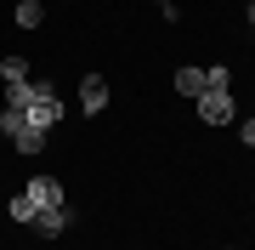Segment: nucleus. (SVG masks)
I'll return each instance as SVG.
<instances>
[{"mask_svg":"<svg viewBox=\"0 0 255 250\" xmlns=\"http://www.w3.org/2000/svg\"><path fill=\"white\" fill-rule=\"evenodd\" d=\"M6 216H11V222H28V228H34V205H28V194L6 199Z\"/></svg>","mask_w":255,"mask_h":250,"instance_id":"9d476101","label":"nucleus"},{"mask_svg":"<svg viewBox=\"0 0 255 250\" xmlns=\"http://www.w3.org/2000/svg\"><path fill=\"white\" fill-rule=\"evenodd\" d=\"M153 6H159V11H164V17H170V23L182 17V11H176V0H153Z\"/></svg>","mask_w":255,"mask_h":250,"instance_id":"2eb2a0df","label":"nucleus"},{"mask_svg":"<svg viewBox=\"0 0 255 250\" xmlns=\"http://www.w3.org/2000/svg\"><path fill=\"white\" fill-rule=\"evenodd\" d=\"M0 74H6V85H11V80H28V63H23V57H6Z\"/></svg>","mask_w":255,"mask_h":250,"instance_id":"f8f14e48","label":"nucleus"},{"mask_svg":"<svg viewBox=\"0 0 255 250\" xmlns=\"http://www.w3.org/2000/svg\"><path fill=\"white\" fill-rule=\"evenodd\" d=\"M68 216H74L68 205H63V211H40V216H34V233H40V239H57V233L68 228Z\"/></svg>","mask_w":255,"mask_h":250,"instance_id":"39448f33","label":"nucleus"},{"mask_svg":"<svg viewBox=\"0 0 255 250\" xmlns=\"http://www.w3.org/2000/svg\"><path fill=\"white\" fill-rule=\"evenodd\" d=\"M176 91H182V97L210 91V85H204V68H176Z\"/></svg>","mask_w":255,"mask_h":250,"instance_id":"0eeeda50","label":"nucleus"},{"mask_svg":"<svg viewBox=\"0 0 255 250\" xmlns=\"http://www.w3.org/2000/svg\"><path fill=\"white\" fill-rule=\"evenodd\" d=\"M244 11H250V28H255V0H250V6H244Z\"/></svg>","mask_w":255,"mask_h":250,"instance_id":"dca6fc26","label":"nucleus"},{"mask_svg":"<svg viewBox=\"0 0 255 250\" xmlns=\"http://www.w3.org/2000/svg\"><path fill=\"white\" fill-rule=\"evenodd\" d=\"M11 148H17L23 159H34L40 148H46V131H34V125H23V131H17V137H11Z\"/></svg>","mask_w":255,"mask_h":250,"instance_id":"423d86ee","label":"nucleus"},{"mask_svg":"<svg viewBox=\"0 0 255 250\" xmlns=\"http://www.w3.org/2000/svg\"><path fill=\"white\" fill-rule=\"evenodd\" d=\"M193 108H199V120L221 125V120H233V91H221V85H210V91H199V97H193Z\"/></svg>","mask_w":255,"mask_h":250,"instance_id":"7ed1b4c3","label":"nucleus"},{"mask_svg":"<svg viewBox=\"0 0 255 250\" xmlns=\"http://www.w3.org/2000/svg\"><path fill=\"white\" fill-rule=\"evenodd\" d=\"M28 120H23V108H0V131H6V137H17Z\"/></svg>","mask_w":255,"mask_h":250,"instance_id":"9b49d317","label":"nucleus"},{"mask_svg":"<svg viewBox=\"0 0 255 250\" xmlns=\"http://www.w3.org/2000/svg\"><path fill=\"white\" fill-rule=\"evenodd\" d=\"M23 194H28V205H34V216L40 211H63V182H57V176H46V171H40V176H28V188H23Z\"/></svg>","mask_w":255,"mask_h":250,"instance_id":"f03ea898","label":"nucleus"},{"mask_svg":"<svg viewBox=\"0 0 255 250\" xmlns=\"http://www.w3.org/2000/svg\"><path fill=\"white\" fill-rule=\"evenodd\" d=\"M80 108L85 114H102V108H108V80H102V74H85L80 80Z\"/></svg>","mask_w":255,"mask_h":250,"instance_id":"20e7f679","label":"nucleus"},{"mask_svg":"<svg viewBox=\"0 0 255 250\" xmlns=\"http://www.w3.org/2000/svg\"><path fill=\"white\" fill-rule=\"evenodd\" d=\"M238 137H244L250 148H255V114H250V120H238Z\"/></svg>","mask_w":255,"mask_h":250,"instance_id":"4468645a","label":"nucleus"},{"mask_svg":"<svg viewBox=\"0 0 255 250\" xmlns=\"http://www.w3.org/2000/svg\"><path fill=\"white\" fill-rule=\"evenodd\" d=\"M23 120L34 125V131H51V125H63V97H57L51 85H34V97H28V108H23Z\"/></svg>","mask_w":255,"mask_h":250,"instance_id":"f257e3e1","label":"nucleus"},{"mask_svg":"<svg viewBox=\"0 0 255 250\" xmlns=\"http://www.w3.org/2000/svg\"><path fill=\"white\" fill-rule=\"evenodd\" d=\"M204 85H221V91H233V74H227V68H204Z\"/></svg>","mask_w":255,"mask_h":250,"instance_id":"ddd939ff","label":"nucleus"},{"mask_svg":"<svg viewBox=\"0 0 255 250\" xmlns=\"http://www.w3.org/2000/svg\"><path fill=\"white\" fill-rule=\"evenodd\" d=\"M28 97H34V80H11L6 85V108H28Z\"/></svg>","mask_w":255,"mask_h":250,"instance_id":"1a4fd4ad","label":"nucleus"},{"mask_svg":"<svg viewBox=\"0 0 255 250\" xmlns=\"http://www.w3.org/2000/svg\"><path fill=\"white\" fill-rule=\"evenodd\" d=\"M46 23V6L40 0H17V28H40Z\"/></svg>","mask_w":255,"mask_h":250,"instance_id":"6e6552de","label":"nucleus"}]
</instances>
